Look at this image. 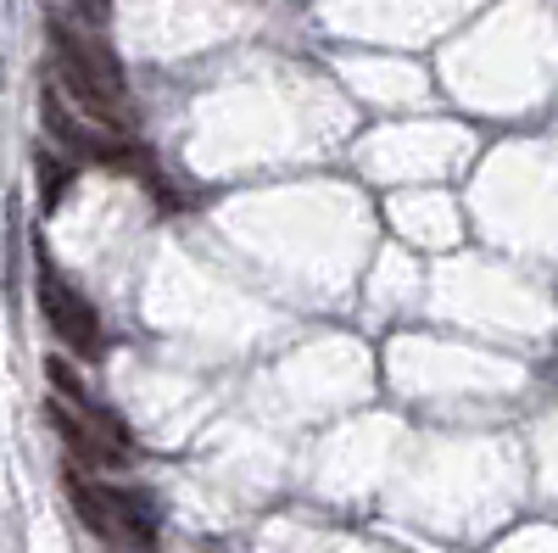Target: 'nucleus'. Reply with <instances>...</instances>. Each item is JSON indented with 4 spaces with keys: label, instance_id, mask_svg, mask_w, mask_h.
Wrapping results in <instances>:
<instances>
[{
    "label": "nucleus",
    "instance_id": "nucleus-4",
    "mask_svg": "<svg viewBox=\"0 0 558 553\" xmlns=\"http://www.w3.org/2000/svg\"><path fill=\"white\" fill-rule=\"evenodd\" d=\"M39 173H45V207H57L62 184H68V168H57V163H51V152H39Z\"/></svg>",
    "mask_w": 558,
    "mask_h": 553
},
{
    "label": "nucleus",
    "instance_id": "nucleus-2",
    "mask_svg": "<svg viewBox=\"0 0 558 553\" xmlns=\"http://www.w3.org/2000/svg\"><path fill=\"white\" fill-rule=\"evenodd\" d=\"M68 497H73L78 520L96 531L101 542L140 548V553L157 548V503L146 492H118V486H101V481L68 476Z\"/></svg>",
    "mask_w": 558,
    "mask_h": 553
},
{
    "label": "nucleus",
    "instance_id": "nucleus-1",
    "mask_svg": "<svg viewBox=\"0 0 558 553\" xmlns=\"http://www.w3.org/2000/svg\"><path fill=\"white\" fill-rule=\"evenodd\" d=\"M45 39H51V84L96 123V129H129L134 107H129V79L112 62V51L84 28V17L51 12L45 17Z\"/></svg>",
    "mask_w": 558,
    "mask_h": 553
},
{
    "label": "nucleus",
    "instance_id": "nucleus-3",
    "mask_svg": "<svg viewBox=\"0 0 558 553\" xmlns=\"http://www.w3.org/2000/svg\"><path fill=\"white\" fill-rule=\"evenodd\" d=\"M39 308L51 318V330L78 352V358H96L101 352V318L89 308V297H78L51 263H39Z\"/></svg>",
    "mask_w": 558,
    "mask_h": 553
}]
</instances>
